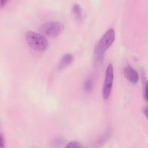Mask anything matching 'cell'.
<instances>
[{
	"label": "cell",
	"instance_id": "6da1fadb",
	"mask_svg": "<svg viewBox=\"0 0 148 148\" xmlns=\"http://www.w3.org/2000/svg\"><path fill=\"white\" fill-rule=\"evenodd\" d=\"M25 38L28 45L36 51H41L47 48V40L42 34L28 31L25 33Z\"/></svg>",
	"mask_w": 148,
	"mask_h": 148
},
{
	"label": "cell",
	"instance_id": "7a4b0ae2",
	"mask_svg": "<svg viewBox=\"0 0 148 148\" xmlns=\"http://www.w3.org/2000/svg\"><path fill=\"white\" fill-rule=\"evenodd\" d=\"M115 39V31L110 28L107 30L97 42L94 48L95 53L99 58H102L105 51L113 44Z\"/></svg>",
	"mask_w": 148,
	"mask_h": 148
},
{
	"label": "cell",
	"instance_id": "3957f363",
	"mask_svg": "<svg viewBox=\"0 0 148 148\" xmlns=\"http://www.w3.org/2000/svg\"><path fill=\"white\" fill-rule=\"evenodd\" d=\"M64 25L59 21H49L42 24L39 27V31L44 36L50 38L56 37L64 31Z\"/></svg>",
	"mask_w": 148,
	"mask_h": 148
},
{
	"label": "cell",
	"instance_id": "277c9868",
	"mask_svg": "<svg viewBox=\"0 0 148 148\" xmlns=\"http://www.w3.org/2000/svg\"><path fill=\"white\" fill-rule=\"evenodd\" d=\"M113 66L112 64H109L106 69L103 86L102 95L105 99H108L110 94L113 82Z\"/></svg>",
	"mask_w": 148,
	"mask_h": 148
},
{
	"label": "cell",
	"instance_id": "5b68a950",
	"mask_svg": "<svg viewBox=\"0 0 148 148\" xmlns=\"http://www.w3.org/2000/svg\"><path fill=\"white\" fill-rule=\"evenodd\" d=\"M124 75L126 79L132 84H136L139 80L138 72L132 67L127 66L124 68Z\"/></svg>",
	"mask_w": 148,
	"mask_h": 148
},
{
	"label": "cell",
	"instance_id": "8992f818",
	"mask_svg": "<svg viewBox=\"0 0 148 148\" xmlns=\"http://www.w3.org/2000/svg\"><path fill=\"white\" fill-rule=\"evenodd\" d=\"M73 56L71 53H66L64 54L58 64V69H62L69 65L73 62Z\"/></svg>",
	"mask_w": 148,
	"mask_h": 148
},
{
	"label": "cell",
	"instance_id": "52a82bcc",
	"mask_svg": "<svg viewBox=\"0 0 148 148\" xmlns=\"http://www.w3.org/2000/svg\"><path fill=\"white\" fill-rule=\"evenodd\" d=\"M72 13L73 17L78 21L83 19V10L82 7L77 3H74L72 7Z\"/></svg>",
	"mask_w": 148,
	"mask_h": 148
},
{
	"label": "cell",
	"instance_id": "ba28073f",
	"mask_svg": "<svg viewBox=\"0 0 148 148\" xmlns=\"http://www.w3.org/2000/svg\"><path fill=\"white\" fill-rule=\"evenodd\" d=\"M92 87H93V82H92V79L90 77L87 78L84 84V87L85 90L87 92H90L92 90Z\"/></svg>",
	"mask_w": 148,
	"mask_h": 148
},
{
	"label": "cell",
	"instance_id": "9c48e42d",
	"mask_svg": "<svg viewBox=\"0 0 148 148\" xmlns=\"http://www.w3.org/2000/svg\"><path fill=\"white\" fill-rule=\"evenodd\" d=\"M82 145H80V143L77 141H72L71 142L69 143H68L67 144V145L66 146V147H76V148H79L81 147Z\"/></svg>",
	"mask_w": 148,
	"mask_h": 148
},
{
	"label": "cell",
	"instance_id": "30bf717a",
	"mask_svg": "<svg viewBox=\"0 0 148 148\" xmlns=\"http://www.w3.org/2000/svg\"><path fill=\"white\" fill-rule=\"evenodd\" d=\"M143 97L147 101V82L146 80L143 82Z\"/></svg>",
	"mask_w": 148,
	"mask_h": 148
},
{
	"label": "cell",
	"instance_id": "8fae6325",
	"mask_svg": "<svg viewBox=\"0 0 148 148\" xmlns=\"http://www.w3.org/2000/svg\"><path fill=\"white\" fill-rule=\"evenodd\" d=\"M5 141L4 136L2 134V133L1 132V134H0V146H1V147L3 148L5 147Z\"/></svg>",
	"mask_w": 148,
	"mask_h": 148
},
{
	"label": "cell",
	"instance_id": "7c38bea8",
	"mask_svg": "<svg viewBox=\"0 0 148 148\" xmlns=\"http://www.w3.org/2000/svg\"><path fill=\"white\" fill-rule=\"evenodd\" d=\"M6 2H7V1H6V0H1V7L3 6L6 4Z\"/></svg>",
	"mask_w": 148,
	"mask_h": 148
},
{
	"label": "cell",
	"instance_id": "4fadbf2b",
	"mask_svg": "<svg viewBox=\"0 0 148 148\" xmlns=\"http://www.w3.org/2000/svg\"><path fill=\"white\" fill-rule=\"evenodd\" d=\"M143 113H144V114H145L146 116H147V107H145V108L143 109Z\"/></svg>",
	"mask_w": 148,
	"mask_h": 148
}]
</instances>
